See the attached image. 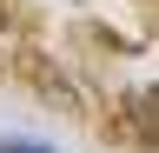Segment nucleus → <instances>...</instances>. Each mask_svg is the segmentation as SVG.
Returning a JSON list of instances; mask_svg holds the SVG:
<instances>
[{
	"mask_svg": "<svg viewBox=\"0 0 159 153\" xmlns=\"http://www.w3.org/2000/svg\"><path fill=\"white\" fill-rule=\"evenodd\" d=\"M133 120H139V133H146V140H159V87H146V93H139Z\"/></svg>",
	"mask_w": 159,
	"mask_h": 153,
	"instance_id": "f257e3e1",
	"label": "nucleus"
},
{
	"mask_svg": "<svg viewBox=\"0 0 159 153\" xmlns=\"http://www.w3.org/2000/svg\"><path fill=\"white\" fill-rule=\"evenodd\" d=\"M0 153H53L47 140H20V133H0Z\"/></svg>",
	"mask_w": 159,
	"mask_h": 153,
	"instance_id": "f03ea898",
	"label": "nucleus"
}]
</instances>
